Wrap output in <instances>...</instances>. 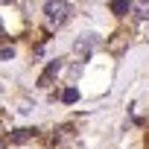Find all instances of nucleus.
I'll return each mask as SVG.
<instances>
[{"mask_svg":"<svg viewBox=\"0 0 149 149\" xmlns=\"http://www.w3.org/2000/svg\"><path fill=\"white\" fill-rule=\"evenodd\" d=\"M44 15H47L50 26H64V24L73 18V6L67 3V0H47Z\"/></svg>","mask_w":149,"mask_h":149,"instance_id":"obj_1","label":"nucleus"},{"mask_svg":"<svg viewBox=\"0 0 149 149\" xmlns=\"http://www.w3.org/2000/svg\"><path fill=\"white\" fill-rule=\"evenodd\" d=\"M129 9H134L137 18H149V0H134V3H129Z\"/></svg>","mask_w":149,"mask_h":149,"instance_id":"obj_2","label":"nucleus"},{"mask_svg":"<svg viewBox=\"0 0 149 149\" xmlns=\"http://www.w3.org/2000/svg\"><path fill=\"white\" fill-rule=\"evenodd\" d=\"M58 67H61V64H58V61H53V64H50V67L44 70V76H41V82H38V85H50V79H53V73H58Z\"/></svg>","mask_w":149,"mask_h":149,"instance_id":"obj_3","label":"nucleus"},{"mask_svg":"<svg viewBox=\"0 0 149 149\" xmlns=\"http://www.w3.org/2000/svg\"><path fill=\"white\" fill-rule=\"evenodd\" d=\"M32 134H35L32 129H21V132H15V134H12V143H26Z\"/></svg>","mask_w":149,"mask_h":149,"instance_id":"obj_4","label":"nucleus"},{"mask_svg":"<svg viewBox=\"0 0 149 149\" xmlns=\"http://www.w3.org/2000/svg\"><path fill=\"white\" fill-rule=\"evenodd\" d=\"M111 12L114 15H126L129 12V0H111Z\"/></svg>","mask_w":149,"mask_h":149,"instance_id":"obj_5","label":"nucleus"},{"mask_svg":"<svg viewBox=\"0 0 149 149\" xmlns=\"http://www.w3.org/2000/svg\"><path fill=\"white\" fill-rule=\"evenodd\" d=\"M61 100H64V102H76V100H79V91H76V88H67V91L61 94Z\"/></svg>","mask_w":149,"mask_h":149,"instance_id":"obj_6","label":"nucleus"},{"mask_svg":"<svg viewBox=\"0 0 149 149\" xmlns=\"http://www.w3.org/2000/svg\"><path fill=\"white\" fill-rule=\"evenodd\" d=\"M12 56H15V50H12V47H0V58H3V61H9Z\"/></svg>","mask_w":149,"mask_h":149,"instance_id":"obj_7","label":"nucleus"},{"mask_svg":"<svg viewBox=\"0 0 149 149\" xmlns=\"http://www.w3.org/2000/svg\"><path fill=\"white\" fill-rule=\"evenodd\" d=\"M6 3H18V0H6Z\"/></svg>","mask_w":149,"mask_h":149,"instance_id":"obj_8","label":"nucleus"},{"mask_svg":"<svg viewBox=\"0 0 149 149\" xmlns=\"http://www.w3.org/2000/svg\"><path fill=\"white\" fill-rule=\"evenodd\" d=\"M0 149H3V140H0Z\"/></svg>","mask_w":149,"mask_h":149,"instance_id":"obj_9","label":"nucleus"}]
</instances>
